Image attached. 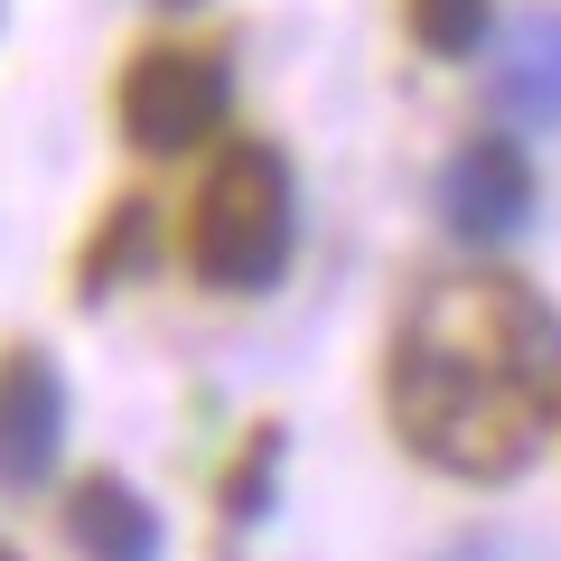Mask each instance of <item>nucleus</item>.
I'll list each match as a JSON object with an SVG mask.
<instances>
[{
    "instance_id": "f257e3e1",
    "label": "nucleus",
    "mask_w": 561,
    "mask_h": 561,
    "mask_svg": "<svg viewBox=\"0 0 561 561\" xmlns=\"http://www.w3.org/2000/svg\"><path fill=\"white\" fill-rule=\"evenodd\" d=\"M383 412L421 468L496 486L561 421V309L515 272H440L393 319Z\"/></svg>"
},
{
    "instance_id": "f03ea898",
    "label": "nucleus",
    "mask_w": 561,
    "mask_h": 561,
    "mask_svg": "<svg viewBox=\"0 0 561 561\" xmlns=\"http://www.w3.org/2000/svg\"><path fill=\"white\" fill-rule=\"evenodd\" d=\"M300 234V197H290V160L272 140H225L206 160L197 197H187V272L225 300L243 290H272L280 262Z\"/></svg>"
},
{
    "instance_id": "7ed1b4c3",
    "label": "nucleus",
    "mask_w": 561,
    "mask_h": 561,
    "mask_svg": "<svg viewBox=\"0 0 561 561\" xmlns=\"http://www.w3.org/2000/svg\"><path fill=\"white\" fill-rule=\"evenodd\" d=\"M234 113V76H225L216 47H140L122 66V131L150 160H179V150H206Z\"/></svg>"
},
{
    "instance_id": "20e7f679",
    "label": "nucleus",
    "mask_w": 561,
    "mask_h": 561,
    "mask_svg": "<svg viewBox=\"0 0 561 561\" xmlns=\"http://www.w3.org/2000/svg\"><path fill=\"white\" fill-rule=\"evenodd\" d=\"M66 449V375L47 346H0V486H38Z\"/></svg>"
},
{
    "instance_id": "39448f33",
    "label": "nucleus",
    "mask_w": 561,
    "mask_h": 561,
    "mask_svg": "<svg viewBox=\"0 0 561 561\" xmlns=\"http://www.w3.org/2000/svg\"><path fill=\"white\" fill-rule=\"evenodd\" d=\"M440 216H449V234H468V243H505L534 216V160H524L515 131H478L459 160L440 169Z\"/></svg>"
},
{
    "instance_id": "423d86ee",
    "label": "nucleus",
    "mask_w": 561,
    "mask_h": 561,
    "mask_svg": "<svg viewBox=\"0 0 561 561\" xmlns=\"http://www.w3.org/2000/svg\"><path fill=\"white\" fill-rule=\"evenodd\" d=\"M66 534L84 561H160V505H140L131 478L94 468V478L66 486Z\"/></svg>"
},
{
    "instance_id": "0eeeda50",
    "label": "nucleus",
    "mask_w": 561,
    "mask_h": 561,
    "mask_svg": "<svg viewBox=\"0 0 561 561\" xmlns=\"http://www.w3.org/2000/svg\"><path fill=\"white\" fill-rule=\"evenodd\" d=\"M496 103L515 122H534V131H561V20L542 10V20H524L515 38H505L496 57Z\"/></svg>"
},
{
    "instance_id": "6e6552de",
    "label": "nucleus",
    "mask_w": 561,
    "mask_h": 561,
    "mask_svg": "<svg viewBox=\"0 0 561 561\" xmlns=\"http://www.w3.org/2000/svg\"><path fill=\"white\" fill-rule=\"evenodd\" d=\"M140 253H150V197H113V216L94 225V243H84V300H103V290H122V280L140 272Z\"/></svg>"
},
{
    "instance_id": "1a4fd4ad",
    "label": "nucleus",
    "mask_w": 561,
    "mask_h": 561,
    "mask_svg": "<svg viewBox=\"0 0 561 561\" xmlns=\"http://www.w3.org/2000/svg\"><path fill=\"white\" fill-rule=\"evenodd\" d=\"M486 0H402V28H412L421 57H478L486 47Z\"/></svg>"
},
{
    "instance_id": "9d476101",
    "label": "nucleus",
    "mask_w": 561,
    "mask_h": 561,
    "mask_svg": "<svg viewBox=\"0 0 561 561\" xmlns=\"http://www.w3.org/2000/svg\"><path fill=\"white\" fill-rule=\"evenodd\" d=\"M272 459H280V431H262V440H243V459H234V478H225V524H253V515H272Z\"/></svg>"
},
{
    "instance_id": "9b49d317",
    "label": "nucleus",
    "mask_w": 561,
    "mask_h": 561,
    "mask_svg": "<svg viewBox=\"0 0 561 561\" xmlns=\"http://www.w3.org/2000/svg\"><path fill=\"white\" fill-rule=\"evenodd\" d=\"M440 561H561V552H542V542H524V534H468V542H449Z\"/></svg>"
},
{
    "instance_id": "f8f14e48",
    "label": "nucleus",
    "mask_w": 561,
    "mask_h": 561,
    "mask_svg": "<svg viewBox=\"0 0 561 561\" xmlns=\"http://www.w3.org/2000/svg\"><path fill=\"white\" fill-rule=\"evenodd\" d=\"M0 561H20V552H10V542H0Z\"/></svg>"
},
{
    "instance_id": "ddd939ff",
    "label": "nucleus",
    "mask_w": 561,
    "mask_h": 561,
    "mask_svg": "<svg viewBox=\"0 0 561 561\" xmlns=\"http://www.w3.org/2000/svg\"><path fill=\"white\" fill-rule=\"evenodd\" d=\"M169 10H187V0H169Z\"/></svg>"
}]
</instances>
